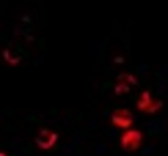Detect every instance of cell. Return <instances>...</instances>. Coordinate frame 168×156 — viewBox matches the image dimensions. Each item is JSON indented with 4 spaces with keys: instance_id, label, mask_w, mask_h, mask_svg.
<instances>
[{
    "instance_id": "2",
    "label": "cell",
    "mask_w": 168,
    "mask_h": 156,
    "mask_svg": "<svg viewBox=\"0 0 168 156\" xmlns=\"http://www.w3.org/2000/svg\"><path fill=\"white\" fill-rule=\"evenodd\" d=\"M113 123L117 127H119L122 128H127L130 126V124L132 123V120L126 116H124L117 115L114 116L113 117Z\"/></svg>"
},
{
    "instance_id": "1",
    "label": "cell",
    "mask_w": 168,
    "mask_h": 156,
    "mask_svg": "<svg viewBox=\"0 0 168 156\" xmlns=\"http://www.w3.org/2000/svg\"><path fill=\"white\" fill-rule=\"evenodd\" d=\"M142 140V135L140 132L136 130H129L123 134L121 137V145L124 149L129 151H134L139 149Z\"/></svg>"
}]
</instances>
